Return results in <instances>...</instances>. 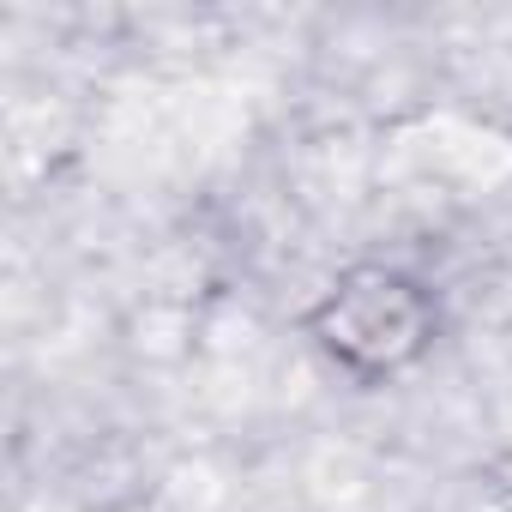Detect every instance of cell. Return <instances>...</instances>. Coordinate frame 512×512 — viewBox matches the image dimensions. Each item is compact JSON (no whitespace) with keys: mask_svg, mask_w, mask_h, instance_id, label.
I'll return each mask as SVG.
<instances>
[{"mask_svg":"<svg viewBox=\"0 0 512 512\" xmlns=\"http://www.w3.org/2000/svg\"><path fill=\"white\" fill-rule=\"evenodd\" d=\"M308 332L320 356L338 362L344 374L386 380V374H404L434 344V302L416 278L362 266L320 296V308L308 314Z\"/></svg>","mask_w":512,"mask_h":512,"instance_id":"1","label":"cell"}]
</instances>
